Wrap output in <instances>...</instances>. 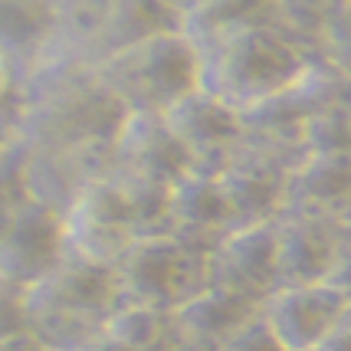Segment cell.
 Here are the masks:
<instances>
[{
    "label": "cell",
    "instance_id": "d4e9b609",
    "mask_svg": "<svg viewBox=\"0 0 351 351\" xmlns=\"http://www.w3.org/2000/svg\"><path fill=\"white\" fill-rule=\"evenodd\" d=\"M328 282L335 286L345 299H351V220L341 227V240H338V256L335 266H332V276Z\"/></svg>",
    "mask_w": 351,
    "mask_h": 351
},
{
    "label": "cell",
    "instance_id": "5b68a950",
    "mask_svg": "<svg viewBox=\"0 0 351 351\" xmlns=\"http://www.w3.org/2000/svg\"><path fill=\"white\" fill-rule=\"evenodd\" d=\"M191 30L178 0H69L62 60L102 62L128 46Z\"/></svg>",
    "mask_w": 351,
    "mask_h": 351
},
{
    "label": "cell",
    "instance_id": "8fae6325",
    "mask_svg": "<svg viewBox=\"0 0 351 351\" xmlns=\"http://www.w3.org/2000/svg\"><path fill=\"white\" fill-rule=\"evenodd\" d=\"M191 171V154L184 152V145L161 115H128L112 148V174L119 181L128 187L171 191Z\"/></svg>",
    "mask_w": 351,
    "mask_h": 351
},
{
    "label": "cell",
    "instance_id": "ac0fdd59",
    "mask_svg": "<svg viewBox=\"0 0 351 351\" xmlns=\"http://www.w3.org/2000/svg\"><path fill=\"white\" fill-rule=\"evenodd\" d=\"M286 210L351 220V152H308L289 178Z\"/></svg>",
    "mask_w": 351,
    "mask_h": 351
},
{
    "label": "cell",
    "instance_id": "cb8c5ba5",
    "mask_svg": "<svg viewBox=\"0 0 351 351\" xmlns=\"http://www.w3.org/2000/svg\"><path fill=\"white\" fill-rule=\"evenodd\" d=\"M223 351H286V345L276 338V332L269 328V322L263 319V312H260V319L250 322Z\"/></svg>",
    "mask_w": 351,
    "mask_h": 351
},
{
    "label": "cell",
    "instance_id": "52a82bcc",
    "mask_svg": "<svg viewBox=\"0 0 351 351\" xmlns=\"http://www.w3.org/2000/svg\"><path fill=\"white\" fill-rule=\"evenodd\" d=\"M69 256L66 214L43 200L0 210V292H27Z\"/></svg>",
    "mask_w": 351,
    "mask_h": 351
},
{
    "label": "cell",
    "instance_id": "4fadbf2b",
    "mask_svg": "<svg viewBox=\"0 0 351 351\" xmlns=\"http://www.w3.org/2000/svg\"><path fill=\"white\" fill-rule=\"evenodd\" d=\"M210 286L246 299L253 306H266L282 289L279 279V246H276V220L260 227H243L210 256Z\"/></svg>",
    "mask_w": 351,
    "mask_h": 351
},
{
    "label": "cell",
    "instance_id": "44dd1931",
    "mask_svg": "<svg viewBox=\"0 0 351 351\" xmlns=\"http://www.w3.org/2000/svg\"><path fill=\"white\" fill-rule=\"evenodd\" d=\"M341 3H348V0H273V10L276 20L315 56V40H319L322 27Z\"/></svg>",
    "mask_w": 351,
    "mask_h": 351
},
{
    "label": "cell",
    "instance_id": "83f0119b",
    "mask_svg": "<svg viewBox=\"0 0 351 351\" xmlns=\"http://www.w3.org/2000/svg\"><path fill=\"white\" fill-rule=\"evenodd\" d=\"M89 351H95V348H89Z\"/></svg>",
    "mask_w": 351,
    "mask_h": 351
},
{
    "label": "cell",
    "instance_id": "e0dca14e",
    "mask_svg": "<svg viewBox=\"0 0 351 351\" xmlns=\"http://www.w3.org/2000/svg\"><path fill=\"white\" fill-rule=\"evenodd\" d=\"M0 141H16L23 152V168L30 197L43 200L49 207H66L102 174L112 171V152H69V148H43L27 138H0Z\"/></svg>",
    "mask_w": 351,
    "mask_h": 351
},
{
    "label": "cell",
    "instance_id": "8992f818",
    "mask_svg": "<svg viewBox=\"0 0 351 351\" xmlns=\"http://www.w3.org/2000/svg\"><path fill=\"white\" fill-rule=\"evenodd\" d=\"M122 306L178 312L210 289V256L184 246L178 237H138L115 263Z\"/></svg>",
    "mask_w": 351,
    "mask_h": 351
},
{
    "label": "cell",
    "instance_id": "603a6c76",
    "mask_svg": "<svg viewBox=\"0 0 351 351\" xmlns=\"http://www.w3.org/2000/svg\"><path fill=\"white\" fill-rule=\"evenodd\" d=\"M184 7V14L191 20V30L194 27H207V23H220L230 16H243L266 7L269 0H178Z\"/></svg>",
    "mask_w": 351,
    "mask_h": 351
},
{
    "label": "cell",
    "instance_id": "277c9868",
    "mask_svg": "<svg viewBox=\"0 0 351 351\" xmlns=\"http://www.w3.org/2000/svg\"><path fill=\"white\" fill-rule=\"evenodd\" d=\"M99 76L132 115H168L204 89V60L191 30L165 33L95 62Z\"/></svg>",
    "mask_w": 351,
    "mask_h": 351
},
{
    "label": "cell",
    "instance_id": "6da1fadb",
    "mask_svg": "<svg viewBox=\"0 0 351 351\" xmlns=\"http://www.w3.org/2000/svg\"><path fill=\"white\" fill-rule=\"evenodd\" d=\"M0 138L69 152H112L132 115L99 69L79 60H60L30 79L0 76Z\"/></svg>",
    "mask_w": 351,
    "mask_h": 351
},
{
    "label": "cell",
    "instance_id": "7402d4cb",
    "mask_svg": "<svg viewBox=\"0 0 351 351\" xmlns=\"http://www.w3.org/2000/svg\"><path fill=\"white\" fill-rule=\"evenodd\" d=\"M315 60L351 79V0L341 3L315 40Z\"/></svg>",
    "mask_w": 351,
    "mask_h": 351
},
{
    "label": "cell",
    "instance_id": "30bf717a",
    "mask_svg": "<svg viewBox=\"0 0 351 351\" xmlns=\"http://www.w3.org/2000/svg\"><path fill=\"white\" fill-rule=\"evenodd\" d=\"M161 119L168 122L174 138L184 145V152L191 154V165L197 174L220 178L230 161L237 158V152L246 145L243 112H237L207 89L187 95Z\"/></svg>",
    "mask_w": 351,
    "mask_h": 351
},
{
    "label": "cell",
    "instance_id": "3957f363",
    "mask_svg": "<svg viewBox=\"0 0 351 351\" xmlns=\"http://www.w3.org/2000/svg\"><path fill=\"white\" fill-rule=\"evenodd\" d=\"M122 308L115 266L66 256L27 292H3V332H30L49 351H89Z\"/></svg>",
    "mask_w": 351,
    "mask_h": 351
},
{
    "label": "cell",
    "instance_id": "5bb4252c",
    "mask_svg": "<svg viewBox=\"0 0 351 351\" xmlns=\"http://www.w3.org/2000/svg\"><path fill=\"white\" fill-rule=\"evenodd\" d=\"M171 237H178L184 246L197 250L204 256H214L220 246L240 230L237 210L230 204L223 181L214 174H184L171 187Z\"/></svg>",
    "mask_w": 351,
    "mask_h": 351
},
{
    "label": "cell",
    "instance_id": "2e32d148",
    "mask_svg": "<svg viewBox=\"0 0 351 351\" xmlns=\"http://www.w3.org/2000/svg\"><path fill=\"white\" fill-rule=\"evenodd\" d=\"M345 223L341 220H328V217H315V214H299V210H286L276 220L282 289L286 286L328 282Z\"/></svg>",
    "mask_w": 351,
    "mask_h": 351
},
{
    "label": "cell",
    "instance_id": "9a60e30c",
    "mask_svg": "<svg viewBox=\"0 0 351 351\" xmlns=\"http://www.w3.org/2000/svg\"><path fill=\"white\" fill-rule=\"evenodd\" d=\"M348 308L351 299H345L332 282L286 286L263 306V319L269 322L286 351H319Z\"/></svg>",
    "mask_w": 351,
    "mask_h": 351
},
{
    "label": "cell",
    "instance_id": "d6986e66",
    "mask_svg": "<svg viewBox=\"0 0 351 351\" xmlns=\"http://www.w3.org/2000/svg\"><path fill=\"white\" fill-rule=\"evenodd\" d=\"M263 306L237 299L230 292L210 289L200 292L187 306L174 312L178 338L184 351H223L253 319H260Z\"/></svg>",
    "mask_w": 351,
    "mask_h": 351
},
{
    "label": "cell",
    "instance_id": "ba28073f",
    "mask_svg": "<svg viewBox=\"0 0 351 351\" xmlns=\"http://www.w3.org/2000/svg\"><path fill=\"white\" fill-rule=\"evenodd\" d=\"M141 237L135 197L112 171L92 181L66 207V246L69 256L115 266L128 246Z\"/></svg>",
    "mask_w": 351,
    "mask_h": 351
},
{
    "label": "cell",
    "instance_id": "4316f807",
    "mask_svg": "<svg viewBox=\"0 0 351 351\" xmlns=\"http://www.w3.org/2000/svg\"><path fill=\"white\" fill-rule=\"evenodd\" d=\"M319 351H351V308L345 312V319L335 325V332L325 338V345Z\"/></svg>",
    "mask_w": 351,
    "mask_h": 351
},
{
    "label": "cell",
    "instance_id": "7a4b0ae2",
    "mask_svg": "<svg viewBox=\"0 0 351 351\" xmlns=\"http://www.w3.org/2000/svg\"><path fill=\"white\" fill-rule=\"evenodd\" d=\"M191 33L204 60V89L237 112L282 95L315 66L312 49L276 20L273 0L253 14L194 27Z\"/></svg>",
    "mask_w": 351,
    "mask_h": 351
},
{
    "label": "cell",
    "instance_id": "ffe728a7",
    "mask_svg": "<svg viewBox=\"0 0 351 351\" xmlns=\"http://www.w3.org/2000/svg\"><path fill=\"white\" fill-rule=\"evenodd\" d=\"M306 152H351V79L306 128Z\"/></svg>",
    "mask_w": 351,
    "mask_h": 351
},
{
    "label": "cell",
    "instance_id": "484cf974",
    "mask_svg": "<svg viewBox=\"0 0 351 351\" xmlns=\"http://www.w3.org/2000/svg\"><path fill=\"white\" fill-rule=\"evenodd\" d=\"M0 351H49L43 341H36L30 332H3Z\"/></svg>",
    "mask_w": 351,
    "mask_h": 351
},
{
    "label": "cell",
    "instance_id": "7c38bea8",
    "mask_svg": "<svg viewBox=\"0 0 351 351\" xmlns=\"http://www.w3.org/2000/svg\"><path fill=\"white\" fill-rule=\"evenodd\" d=\"M295 165H299L295 158L273 152L266 145H256V141H246L237 152V158L220 174V181H223L230 204L237 210L240 230L273 223L282 217Z\"/></svg>",
    "mask_w": 351,
    "mask_h": 351
},
{
    "label": "cell",
    "instance_id": "9c48e42d",
    "mask_svg": "<svg viewBox=\"0 0 351 351\" xmlns=\"http://www.w3.org/2000/svg\"><path fill=\"white\" fill-rule=\"evenodd\" d=\"M69 0H0V76L30 79L66 53Z\"/></svg>",
    "mask_w": 351,
    "mask_h": 351
}]
</instances>
